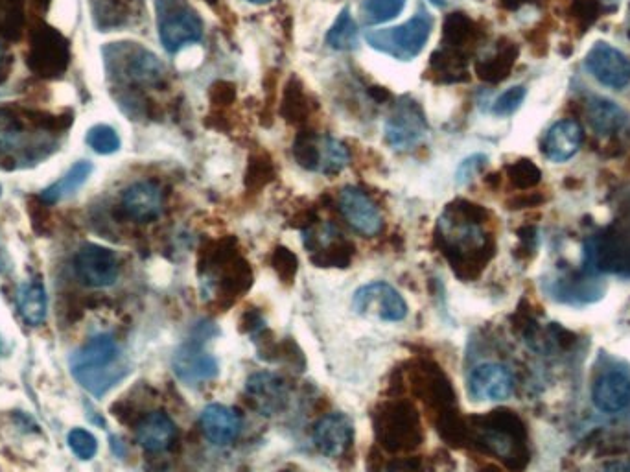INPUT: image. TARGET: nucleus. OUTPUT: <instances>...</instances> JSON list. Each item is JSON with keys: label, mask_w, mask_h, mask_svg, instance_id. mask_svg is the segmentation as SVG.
<instances>
[{"label": "nucleus", "mask_w": 630, "mask_h": 472, "mask_svg": "<svg viewBox=\"0 0 630 472\" xmlns=\"http://www.w3.org/2000/svg\"><path fill=\"white\" fill-rule=\"evenodd\" d=\"M487 218L489 211L478 203L455 200L439 220L437 242L459 279H476L494 257V240L481 229Z\"/></svg>", "instance_id": "nucleus-1"}, {"label": "nucleus", "mask_w": 630, "mask_h": 472, "mask_svg": "<svg viewBox=\"0 0 630 472\" xmlns=\"http://www.w3.org/2000/svg\"><path fill=\"white\" fill-rule=\"evenodd\" d=\"M102 54L107 76L126 85V89L161 87L168 78L163 61L140 43H109L102 48Z\"/></svg>", "instance_id": "nucleus-2"}, {"label": "nucleus", "mask_w": 630, "mask_h": 472, "mask_svg": "<svg viewBox=\"0 0 630 472\" xmlns=\"http://www.w3.org/2000/svg\"><path fill=\"white\" fill-rule=\"evenodd\" d=\"M373 425L378 443L391 452H409L424 441L419 410L404 399L380 404L373 413Z\"/></svg>", "instance_id": "nucleus-3"}, {"label": "nucleus", "mask_w": 630, "mask_h": 472, "mask_svg": "<svg viewBox=\"0 0 630 472\" xmlns=\"http://www.w3.org/2000/svg\"><path fill=\"white\" fill-rule=\"evenodd\" d=\"M118 345L113 336L100 334L91 342L85 343L80 351L72 354L70 367L72 375L82 382L83 388L96 397L115 386L124 373L109 369L117 362Z\"/></svg>", "instance_id": "nucleus-4"}, {"label": "nucleus", "mask_w": 630, "mask_h": 472, "mask_svg": "<svg viewBox=\"0 0 630 472\" xmlns=\"http://www.w3.org/2000/svg\"><path fill=\"white\" fill-rule=\"evenodd\" d=\"M432 30V15L428 10L420 8L408 23L382 30H369L365 34V41L369 47L382 52L385 56H391L398 61H411L424 50L432 36Z\"/></svg>", "instance_id": "nucleus-5"}, {"label": "nucleus", "mask_w": 630, "mask_h": 472, "mask_svg": "<svg viewBox=\"0 0 630 472\" xmlns=\"http://www.w3.org/2000/svg\"><path fill=\"white\" fill-rule=\"evenodd\" d=\"M201 275L203 281L214 284V288L225 299L244 294L253 283L249 264L236 253V249L229 246L227 240L212 246L201 262Z\"/></svg>", "instance_id": "nucleus-6"}, {"label": "nucleus", "mask_w": 630, "mask_h": 472, "mask_svg": "<svg viewBox=\"0 0 630 472\" xmlns=\"http://www.w3.org/2000/svg\"><path fill=\"white\" fill-rule=\"evenodd\" d=\"M157 30L164 50L175 54L203 39V21L188 0H155Z\"/></svg>", "instance_id": "nucleus-7"}, {"label": "nucleus", "mask_w": 630, "mask_h": 472, "mask_svg": "<svg viewBox=\"0 0 630 472\" xmlns=\"http://www.w3.org/2000/svg\"><path fill=\"white\" fill-rule=\"evenodd\" d=\"M476 426H468L470 430H476L478 443L485 449L494 452L502 460L514 463V460L522 458L520 437L524 434V426L518 421V417L511 412H492L485 417L474 419Z\"/></svg>", "instance_id": "nucleus-8"}, {"label": "nucleus", "mask_w": 630, "mask_h": 472, "mask_svg": "<svg viewBox=\"0 0 630 472\" xmlns=\"http://www.w3.org/2000/svg\"><path fill=\"white\" fill-rule=\"evenodd\" d=\"M428 135V120L419 102L400 98L385 120V141L395 150H411Z\"/></svg>", "instance_id": "nucleus-9"}, {"label": "nucleus", "mask_w": 630, "mask_h": 472, "mask_svg": "<svg viewBox=\"0 0 630 472\" xmlns=\"http://www.w3.org/2000/svg\"><path fill=\"white\" fill-rule=\"evenodd\" d=\"M26 63L39 76L58 78L69 67V41L50 26L37 28L32 36Z\"/></svg>", "instance_id": "nucleus-10"}, {"label": "nucleus", "mask_w": 630, "mask_h": 472, "mask_svg": "<svg viewBox=\"0 0 630 472\" xmlns=\"http://www.w3.org/2000/svg\"><path fill=\"white\" fill-rule=\"evenodd\" d=\"M352 308L363 318L380 321H402L408 316V303L391 284L371 283L362 286L352 299Z\"/></svg>", "instance_id": "nucleus-11"}, {"label": "nucleus", "mask_w": 630, "mask_h": 472, "mask_svg": "<svg viewBox=\"0 0 630 472\" xmlns=\"http://www.w3.org/2000/svg\"><path fill=\"white\" fill-rule=\"evenodd\" d=\"M411 390L435 417L455 410V393L443 369L433 362H419L411 369Z\"/></svg>", "instance_id": "nucleus-12"}, {"label": "nucleus", "mask_w": 630, "mask_h": 472, "mask_svg": "<svg viewBox=\"0 0 630 472\" xmlns=\"http://www.w3.org/2000/svg\"><path fill=\"white\" fill-rule=\"evenodd\" d=\"M74 272L83 284L91 288H105L117 283L120 262L113 249L87 244L74 257Z\"/></svg>", "instance_id": "nucleus-13"}, {"label": "nucleus", "mask_w": 630, "mask_h": 472, "mask_svg": "<svg viewBox=\"0 0 630 472\" xmlns=\"http://www.w3.org/2000/svg\"><path fill=\"white\" fill-rule=\"evenodd\" d=\"M339 213L358 235L371 238L384 229L380 209L362 189L343 187L338 196Z\"/></svg>", "instance_id": "nucleus-14"}, {"label": "nucleus", "mask_w": 630, "mask_h": 472, "mask_svg": "<svg viewBox=\"0 0 630 472\" xmlns=\"http://www.w3.org/2000/svg\"><path fill=\"white\" fill-rule=\"evenodd\" d=\"M584 67L597 82L610 89L619 91L630 83V59L605 41H599L590 48L584 58Z\"/></svg>", "instance_id": "nucleus-15"}, {"label": "nucleus", "mask_w": 630, "mask_h": 472, "mask_svg": "<svg viewBox=\"0 0 630 472\" xmlns=\"http://www.w3.org/2000/svg\"><path fill=\"white\" fill-rule=\"evenodd\" d=\"M175 377L187 386H198L218 375V362L212 354L203 351V345L192 340L179 347L172 360Z\"/></svg>", "instance_id": "nucleus-16"}, {"label": "nucleus", "mask_w": 630, "mask_h": 472, "mask_svg": "<svg viewBox=\"0 0 630 472\" xmlns=\"http://www.w3.org/2000/svg\"><path fill=\"white\" fill-rule=\"evenodd\" d=\"M513 390V375L500 364L476 367L468 378V391L476 401H503L511 397Z\"/></svg>", "instance_id": "nucleus-17"}, {"label": "nucleus", "mask_w": 630, "mask_h": 472, "mask_svg": "<svg viewBox=\"0 0 630 472\" xmlns=\"http://www.w3.org/2000/svg\"><path fill=\"white\" fill-rule=\"evenodd\" d=\"M163 190L153 181H137L122 192V209L128 218L148 224L163 213Z\"/></svg>", "instance_id": "nucleus-18"}, {"label": "nucleus", "mask_w": 630, "mask_h": 472, "mask_svg": "<svg viewBox=\"0 0 630 472\" xmlns=\"http://www.w3.org/2000/svg\"><path fill=\"white\" fill-rule=\"evenodd\" d=\"M199 425L203 436L214 447H227L240 434L242 419L240 413L231 406L223 404H209L199 417Z\"/></svg>", "instance_id": "nucleus-19"}, {"label": "nucleus", "mask_w": 630, "mask_h": 472, "mask_svg": "<svg viewBox=\"0 0 630 472\" xmlns=\"http://www.w3.org/2000/svg\"><path fill=\"white\" fill-rule=\"evenodd\" d=\"M352 436L354 428L343 413H328L315 425V447L327 458H341L349 450Z\"/></svg>", "instance_id": "nucleus-20"}, {"label": "nucleus", "mask_w": 630, "mask_h": 472, "mask_svg": "<svg viewBox=\"0 0 630 472\" xmlns=\"http://www.w3.org/2000/svg\"><path fill=\"white\" fill-rule=\"evenodd\" d=\"M315 242L317 249H314L315 255H312V262L319 268H349L352 257H354V246L341 240L339 233L334 225H323L321 231L315 233Z\"/></svg>", "instance_id": "nucleus-21"}, {"label": "nucleus", "mask_w": 630, "mask_h": 472, "mask_svg": "<svg viewBox=\"0 0 630 472\" xmlns=\"http://www.w3.org/2000/svg\"><path fill=\"white\" fill-rule=\"evenodd\" d=\"M583 144V128L575 120H560L551 126L542 144V152L553 163H564L579 152Z\"/></svg>", "instance_id": "nucleus-22"}, {"label": "nucleus", "mask_w": 630, "mask_h": 472, "mask_svg": "<svg viewBox=\"0 0 630 472\" xmlns=\"http://www.w3.org/2000/svg\"><path fill=\"white\" fill-rule=\"evenodd\" d=\"M483 39V32L479 24L463 12H454L444 17L443 23V45L455 52H461L470 58L474 48L478 47L479 41Z\"/></svg>", "instance_id": "nucleus-23"}, {"label": "nucleus", "mask_w": 630, "mask_h": 472, "mask_svg": "<svg viewBox=\"0 0 630 472\" xmlns=\"http://www.w3.org/2000/svg\"><path fill=\"white\" fill-rule=\"evenodd\" d=\"M592 399L597 410L618 413L630 404V378L619 371H610L597 378L592 390Z\"/></svg>", "instance_id": "nucleus-24"}, {"label": "nucleus", "mask_w": 630, "mask_h": 472, "mask_svg": "<svg viewBox=\"0 0 630 472\" xmlns=\"http://www.w3.org/2000/svg\"><path fill=\"white\" fill-rule=\"evenodd\" d=\"M520 56V47L511 39H500L489 56L476 63V74L479 80L487 83H500L507 80L513 72L514 65Z\"/></svg>", "instance_id": "nucleus-25"}, {"label": "nucleus", "mask_w": 630, "mask_h": 472, "mask_svg": "<svg viewBox=\"0 0 630 472\" xmlns=\"http://www.w3.org/2000/svg\"><path fill=\"white\" fill-rule=\"evenodd\" d=\"M177 428L164 412L144 415L137 425V443L148 452H163L174 443Z\"/></svg>", "instance_id": "nucleus-26"}, {"label": "nucleus", "mask_w": 630, "mask_h": 472, "mask_svg": "<svg viewBox=\"0 0 630 472\" xmlns=\"http://www.w3.org/2000/svg\"><path fill=\"white\" fill-rule=\"evenodd\" d=\"M586 113L592 130L599 135H614L629 122L627 113L612 100L601 96H590L586 102Z\"/></svg>", "instance_id": "nucleus-27"}, {"label": "nucleus", "mask_w": 630, "mask_h": 472, "mask_svg": "<svg viewBox=\"0 0 630 472\" xmlns=\"http://www.w3.org/2000/svg\"><path fill=\"white\" fill-rule=\"evenodd\" d=\"M247 393L258 402V408L269 415L284 401L286 382L275 373H257L247 380Z\"/></svg>", "instance_id": "nucleus-28"}, {"label": "nucleus", "mask_w": 630, "mask_h": 472, "mask_svg": "<svg viewBox=\"0 0 630 472\" xmlns=\"http://www.w3.org/2000/svg\"><path fill=\"white\" fill-rule=\"evenodd\" d=\"M468 56L450 48H437L430 58L432 78L439 83L468 82Z\"/></svg>", "instance_id": "nucleus-29"}, {"label": "nucleus", "mask_w": 630, "mask_h": 472, "mask_svg": "<svg viewBox=\"0 0 630 472\" xmlns=\"http://www.w3.org/2000/svg\"><path fill=\"white\" fill-rule=\"evenodd\" d=\"M93 163L91 161H78L70 166L69 170L48 185L47 189L41 190V200L45 203H58V201L69 198L76 194L87 183V179L93 174Z\"/></svg>", "instance_id": "nucleus-30"}, {"label": "nucleus", "mask_w": 630, "mask_h": 472, "mask_svg": "<svg viewBox=\"0 0 630 472\" xmlns=\"http://www.w3.org/2000/svg\"><path fill=\"white\" fill-rule=\"evenodd\" d=\"M312 100L304 93L303 83L295 76L284 87V95L280 102V115L292 126H304L312 115Z\"/></svg>", "instance_id": "nucleus-31"}, {"label": "nucleus", "mask_w": 630, "mask_h": 472, "mask_svg": "<svg viewBox=\"0 0 630 472\" xmlns=\"http://www.w3.org/2000/svg\"><path fill=\"white\" fill-rule=\"evenodd\" d=\"M17 308L28 325H41L47 319L48 310L45 286L37 281L24 283L17 292Z\"/></svg>", "instance_id": "nucleus-32"}, {"label": "nucleus", "mask_w": 630, "mask_h": 472, "mask_svg": "<svg viewBox=\"0 0 630 472\" xmlns=\"http://www.w3.org/2000/svg\"><path fill=\"white\" fill-rule=\"evenodd\" d=\"M358 41H360L358 26L354 23L349 8H343L338 19L328 28L327 45L339 52H350L358 48Z\"/></svg>", "instance_id": "nucleus-33"}, {"label": "nucleus", "mask_w": 630, "mask_h": 472, "mask_svg": "<svg viewBox=\"0 0 630 472\" xmlns=\"http://www.w3.org/2000/svg\"><path fill=\"white\" fill-rule=\"evenodd\" d=\"M26 139L21 117L10 107H0V155L19 150Z\"/></svg>", "instance_id": "nucleus-34"}, {"label": "nucleus", "mask_w": 630, "mask_h": 472, "mask_svg": "<svg viewBox=\"0 0 630 472\" xmlns=\"http://www.w3.org/2000/svg\"><path fill=\"white\" fill-rule=\"evenodd\" d=\"M293 157L297 165L304 170L315 172L319 170L321 163V137H317L314 131L301 130L297 139L293 142Z\"/></svg>", "instance_id": "nucleus-35"}, {"label": "nucleus", "mask_w": 630, "mask_h": 472, "mask_svg": "<svg viewBox=\"0 0 630 472\" xmlns=\"http://www.w3.org/2000/svg\"><path fill=\"white\" fill-rule=\"evenodd\" d=\"M350 155L347 146L334 137H321V163L319 170L325 176H334L349 165Z\"/></svg>", "instance_id": "nucleus-36"}, {"label": "nucleus", "mask_w": 630, "mask_h": 472, "mask_svg": "<svg viewBox=\"0 0 630 472\" xmlns=\"http://www.w3.org/2000/svg\"><path fill=\"white\" fill-rule=\"evenodd\" d=\"M273 179H275L273 159L264 152L251 155L245 170V187L249 190L264 189Z\"/></svg>", "instance_id": "nucleus-37"}, {"label": "nucleus", "mask_w": 630, "mask_h": 472, "mask_svg": "<svg viewBox=\"0 0 630 472\" xmlns=\"http://www.w3.org/2000/svg\"><path fill=\"white\" fill-rule=\"evenodd\" d=\"M87 146L93 150L94 154L111 155L117 154L120 150V137L117 130L107 126V124H96L85 135Z\"/></svg>", "instance_id": "nucleus-38"}, {"label": "nucleus", "mask_w": 630, "mask_h": 472, "mask_svg": "<svg viewBox=\"0 0 630 472\" xmlns=\"http://www.w3.org/2000/svg\"><path fill=\"white\" fill-rule=\"evenodd\" d=\"M507 177L514 189L522 192L535 189L542 179V172L531 159H518L507 166Z\"/></svg>", "instance_id": "nucleus-39"}, {"label": "nucleus", "mask_w": 630, "mask_h": 472, "mask_svg": "<svg viewBox=\"0 0 630 472\" xmlns=\"http://www.w3.org/2000/svg\"><path fill=\"white\" fill-rule=\"evenodd\" d=\"M406 0H363V15L369 24H384L397 19Z\"/></svg>", "instance_id": "nucleus-40"}, {"label": "nucleus", "mask_w": 630, "mask_h": 472, "mask_svg": "<svg viewBox=\"0 0 630 472\" xmlns=\"http://www.w3.org/2000/svg\"><path fill=\"white\" fill-rule=\"evenodd\" d=\"M23 28V0H0V32L17 37Z\"/></svg>", "instance_id": "nucleus-41"}, {"label": "nucleus", "mask_w": 630, "mask_h": 472, "mask_svg": "<svg viewBox=\"0 0 630 472\" xmlns=\"http://www.w3.org/2000/svg\"><path fill=\"white\" fill-rule=\"evenodd\" d=\"M271 268H273V272L277 273V277L282 283L292 284L295 275L299 272V260L295 257L292 249L279 246L271 255Z\"/></svg>", "instance_id": "nucleus-42"}, {"label": "nucleus", "mask_w": 630, "mask_h": 472, "mask_svg": "<svg viewBox=\"0 0 630 472\" xmlns=\"http://www.w3.org/2000/svg\"><path fill=\"white\" fill-rule=\"evenodd\" d=\"M67 443H69V449L74 452V456L78 460L89 461L93 460L98 452V441L96 437L83 430V428H74L70 430L69 436H67Z\"/></svg>", "instance_id": "nucleus-43"}, {"label": "nucleus", "mask_w": 630, "mask_h": 472, "mask_svg": "<svg viewBox=\"0 0 630 472\" xmlns=\"http://www.w3.org/2000/svg\"><path fill=\"white\" fill-rule=\"evenodd\" d=\"M525 95H527V91H525L524 85H514L496 98V102L492 106V113L498 117L513 115L514 111H518V107L522 106Z\"/></svg>", "instance_id": "nucleus-44"}, {"label": "nucleus", "mask_w": 630, "mask_h": 472, "mask_svg": "<svg viewBox=\"0 0 630 472\" xmlns=\"http://www.w3.org/2000/svg\"><path fill=\"white\" fill-rule=\"evenodd\" d=\"M601 6L597 0H575L572 6V21L581 28V32H586L592 24L599 19Z\"/></svg>", "instance_id": "nucleus-45"}, {"label": "nucleus", "mask_w": 630, "mask_h": 472, "mask_svg": "<svg viewBox=\"0 0 630 472\" xmlns=\"http://www.w3.org/2000/svg\"><path fill=\"white\" fill-rule=\"evenodd\" d=\"M209 96L214 106L225 109V107L233 106L236 100V87L234 83L218 80L210 85Z\"/></svg>", "instance_id": "nucleus-46"}, {"label": "nucleus", "mask_w": 630, "mask_h": 472, "mask_svg": "<svg viewBox=\"0 0 630 472\" xmlns=\"http://www.w3.org/2000/svg\"><path fill=\"white\" fill-rule=\"evenodd\" d=\"M487 161H489L487 155L483 154L470 155V157H467V159L459 165V168H457V174H455V177H457V185H467L468 181L476 176L483 166L487 165Z\"/></svg>", "instance_id": "nucleus-47"}, {"label": "nucleus", "mask_w": 630, "mask_h": 472, "mask_svg": "<svg viewBox=\"0 0 630 472\" xmlns=\"http://www.w3.org/2000/svg\"><path fill=\"white\" fill-rule=\"evenodd\" d=\"M540 203H544L542 194L522 190V194H518V196H514L513 200H509V209H527V207H537Z\"/></svg>", "instance_id": "nucleus-48"}, {"label": "nucleus", "mask_w": 630, "mask_h": 472, "mask_svg": "<svg viewBox=\"0 0 630 472\" xmlns=\"http://www.w3.org/2000/svg\"><path fill=\"white\" fill-rule=\"evenodd\" d=\"M546 30V28H544ZM542 28H533L529 34H527V39H529V43H531V47H533V52L537 50V47H542V54H546L548 52V34L544 32Z\"/></svg>", "instance_id": "nucleus-49"}, {"label": "nucleus", "mask_w": 630, "mask_h": 472, "mask_svg": "<svg viewBox=\"0 0 630 472\" xmlns=\"http://www.w3.org/2000/svg\"><path fill=\"white\" fill-rule=\"evenodd\" d=\"M542 2H546V0H500V6L507 12H516L525 4H542Z\"/></svg>", "instance_id": "nucleus-50"}, {"label": "nucleus", "mask_w": 630, "mask_h": 472, "mask_svg": "<svg viewBox=\"0 0 630 472\" xmlns=\"http://www.w3.org/2000/svg\"><path fill=\"white\" fill-rule=\"evenodd\" d=\"M371 96L376 98L380 104H384L385 100H389V93L385 91L384 87H371Z\"/></svg>", "instance_id": "nucleus-51"}, {"label": "nucleus", "mask_w": 630, "mask_h": 472, "mask_svg": "<svg viewBox=\"0 0 630 472\" xmlns=\"http://www.w3.org/2000/svg\"><path fill=\"white\" fill-rule=\"evenodd\" d=\"M605 472H630V463H612V465H608Z\"/></svg>", "instance_id": "nucleus-52"}, {"label": "nucleus", "mask_w": 630, "mask_h": 472, "mask_svg": "<svg viewBox=\"0 0 630 472\" xmlns=\"http://www.w3.org/2000/svg\"><path fill=\"white\" fill-rule=\"evenodd\" d=\"M4 59H6V52H4V45L0 43V67H2V63H4Z\"/></svg>", "instance_id": "nucleus-53"}, {"label": "nucleus", "mask_w": 630, "mask_h": 472, "mask_svg": "<svg viewBox=\"0 0 630 472\" xmlns=\"http://www.w3.org/2000/svg\"><path fill=\"white\" fill-rule=\"evenodd\" d=\"M247 2H251V4H269L271 0H247Z\"/></svg>", "instance_id": "nucleus-54"}, {"label": "nucleus", "mask_w": 630, "mask_h": 472, "mask_svg": "<svg viewBox=\"0 0 630 472\" xmlns=\"http://www.w3.org/2000/svg\"><path fill=\"white\" fill-rule=\"evenodd\" d=\"M432 2L435 6H443V0H432Z\"/></svg>", "instance_id": "nucleus-55"}, {"label": "nucleus", "mask_w": 630, "mask_h": 472, "mask_svg": "<svg viewBox=\"0 0 630 472\" xmlns=\"http://www.w3.org/2000/svg\"><path fill=\"white\" fill-rule=\"evenodd\" d=\"M207 2H209V4H214V2H216V0H207Z\"/></svg>", "instance_id": "nucleus-56"}, {"label": "nucleus", "mask_w": 630, "mask_h": 472, "mask_svg": "<svg viewBox=\"0 0 630 472\" xmlns=\"http://www.w3.org/2000/svg\"><path fill=\"white\" fill-rule=\"evenodd\" d=\"M0 196H2V185H0Z\"/></svg>", "instance_id": "nucleus-57"}, {"label": "nucleus", "mask_w": 630, "mask_h": 472, "mask_svg": "<svg viewBox=\"0 0 630 472\" xmlns=\"http://www.w3.org/2000/svg\"><path fill=\"white\" fill-rule=\"evenodd\" d=\"M629 37H630V30H629Z\"/></svg>", "instance_id": "nucleus-58"}]
</instances>
